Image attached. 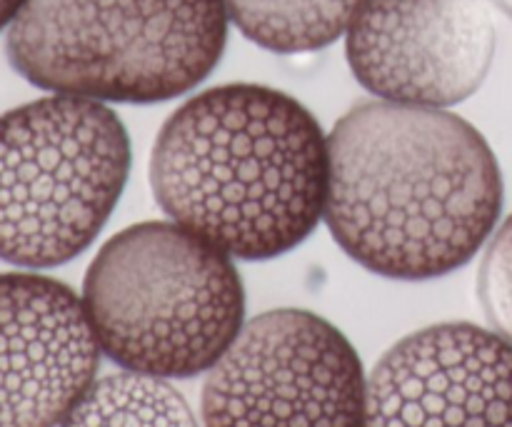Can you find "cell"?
I'll list each match as a JSON object with an SVG mask.
<instances>
[{"label": "cell", "instance_id": "1", "mask_svg": "<svg viewBox=\"0 0 512 427\" xmlns=\"http://www.w3.org/2000/svg\"><path fill=\"white\" fill-rule=\"evenodd\" d=\"M325 225L358 265L390 280L463 268L503 213L498 158L445 108L363 100L328 135Z\"/></svg>", "mask_w": 512, "mask_h": 427}, {"label": "cell", "instance_id": "2", "mask_svg": "<svg viewBox=\"0 0 512 427\" xmlns=\"http://www.w3.org/2000/svg\"><path fill=\"white\" fill-rule=\"evenodd\" d=\"M328 180V138L315 115L255 83L218 85L185 100L150 155L160 210L240 260L298 248L325 215Z\"/></svg>", "mask_w": 512, "mask_h": 427}, {"label": "cell", "instance_id": "3", "mask_svg": "<svg viewBox=\"0 0 512 427\" xmlns=\"http://www.w3.org/2000/svg\"><path fill=\"white\" fill-rule=\"evenodd\" d=\"M100 350L130 373H208L245 325V290L228 253L178 223H138L108 240L83 280Z\"/></svg>", "mask_w": 512, "mask_h": 427}, {"label": "cell", "instance_id": "4", "mask_svg": "<svg viewBox=\"0 0 512 427\" xmlns=\"http://www.w3.org/2000/svg\"><path fill=\"white\" fill-rule=\"evenodd\" d=\"M228 20L223 0H28L5 53L48 93L150 105L213 73Z\"/></svg>", "mask_w": 512, "mask_h": 427}, {"label": "cell", "instance_id": "5", "mask_svg": "<svg viewBox=\"0 0 512 427\" xmlns=\"http://www.w3.org/2000/svg\"><path fill=\"white\" fill-rule=\"evenodd\" d=\"M128 173V130L100 100L53 93L0 115V260L45 270L78 258Z\"/></svg>", "mask_w": 512, "mask_h": 427}, {"label": "cell", "instance_id": "6", "mask_svg": "<svg viewBox=\"0 0 512 427\" xmlns=\"http://www.w3.org/2000/svg\"><path fill=\"white\" fill-rule=\"evenodd\" d=\"M358 350L310 310L248 320L203 385L205 427H363Z\"/></svg>", "mask_w": 512, "mask_h": 427}, {"label": "cell", "instance_id": "7", "mask_svg": "<svg viewBox=\"0 0 512 427\" xmlns=\"http://www.w3.org/2000/svg\"><path fill=\"white\" fill-rule=\"evenodd\" d=\"M495 45L488 0H365L345 33V58L375 98L450 108L478 93Z\"/></svg>", "mask_w": 512, "mask_h": 427}, {"label": "cell", "instance_id": "8", "mask_svg": "<svg viewBox=\"0 0 512 427\" xmlns=\"http://www.w3.org/2000/svg\"><path fill=\"white\" fill-rule=\"evenodd\" d=\"M363 427H512V345L473 323L398 340L370 373Z\"/></svg>", "mask_w": 512, "mask_h": 427}, {"label": "cell", "instance_id": "9", "mask_svg": "<svg viewBox=\"0 0 512 427\" xmlns=\"http://www.w3.org/2000/svg\"><path fill=\"white\" fill-rule=\"evenodd\" d=\"M83 298L38 273H0V427H60L95 383Z\"/></svg>", "mask_w": 512, "mask_h": 427}, {"label": "cell", "instance_id": "10", "mask_svg": "<svg viewBox=\"0 0 512 427\" xmlns=\"http://www.w3.org/2000/svg\"><path fill=\"white\" fill-rule=\"evenodd\" d=\"M230 23L280 55L315 53L348 33L365 0H223Z\"/></svg>", "mask_w": 512, "mask_h": 427}, {"label": "cell", "instance_id": "11", "mask_svg": "<svg viewBox=\"0 0 512 427\" xmlns=\"http://www.w3.org/2000/svg\"><path fill=\"white\" fill-rule=\"evenodd\" d=\"M60 427H198V423L168 380L120 370L95 380Z\"/></svg>", "mask_w": 512, "mask_h": 427}, {"label": "cell", "instance_id": "12", "mask_svg": "<svg viewBox=\"0 0 512 427\" xmlns=\"http://www.w3.org/2000/svg\"><path fill=\"white\" fill-rule=\"evenodd\" d=\"M478 298L490 328L512 345V215L485 250L478 270Z\"/></svg>", "mask_w": 512, "mask_h": 427}, {"label": "cell", "instance_id": "13", "mask_svg": "<svg viewBox=\"0 0 512 427\" xmlns=\"http://www.w3.org/2000/svg\"><path fill=\"white\" fill-rule=\"evenodd\" d=\"M25 3H28V0H0V30L10 28V23L18 18V13L23 10Z\"/></svg>", "mask_w": 512, "mask_h": 427}, {"label": "cell", "instance_id": "14", "mask_svg": "<svg viewBox=\"0 0 512 427\" xmlns=\"http://www.w3.org/2000/svg\"><path fill=\"white\" fill-rule=\"evenodd\" d=\"M495 3H498V5H500V8H503V10H505V13H508V15H510V18H512V0H495Z\"/></svg>", "mask_w": 512, "mask_h": 427}]
</instances>
